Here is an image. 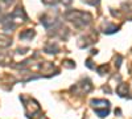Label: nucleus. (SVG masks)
Returning <instances> with one entry per match:
<instances>
[{"instance_id":"nucleus-1","label":"nucleus","mask_w":132,"mask_h":119,"mask_svg":"<svg viewBox=\"0 0 132 119\" xmlns=\"http://www.w3.org/2000/svg\"><path fill=\"white\" fill-rule=\"evenodd\" d=\"M66 19L74 23L77 27L79 25H87L91 21V15L87 12H81V11H69L66 13Z\"/></svg>"},{"instance_id":"nucleus-2","label":"nucleus","mask_w":132,"mask_h":119,"mask_svg":"<svg viewBox=\"0 0 132 119\" xmlns=\"http://www.w3.org/2000/svg\"><path fill=\"white\" fill-rule=\"evenodd\" d=\"M33 36H35V32H33V30H28L27 33H21L20 35V38L21 40H24V38H32Z\"/></svg>"},{"instance_id":"nucleus-3","label":"nucleus","mask_w":132,"mask_h":119,"mask_svg":"<svg viewBox=\"0 0 132 119\" xmlns=\"http://www.w3.org/2000/svg\"><path fill=\"white\" fill-rule=\"evenodd\" d=\"M3 2H5L7 4H9V3H12V2H13V0H3Z\"/></svg>"}]
</instances>
